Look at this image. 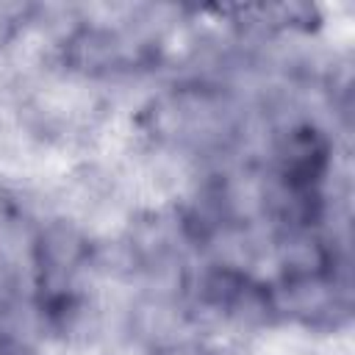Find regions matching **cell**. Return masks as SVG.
Wrapping results in <instances>:
<instances>
[{
    "label": "cell",
    "mask_w": 355,
    "mask_h": 355,
    "mask_svg": "<svg viewBox=\"0 0 355 355\" xmlns=\"http://www.w3.org/2000/svg\"><path fill=\"white\" fill-rule=\"evenodd\" d=\"M169 355H202V352H200V349H186V347H183V349H172Z\"/></svg>",
    "instance_id": "obj_1"
}]
</instances>
